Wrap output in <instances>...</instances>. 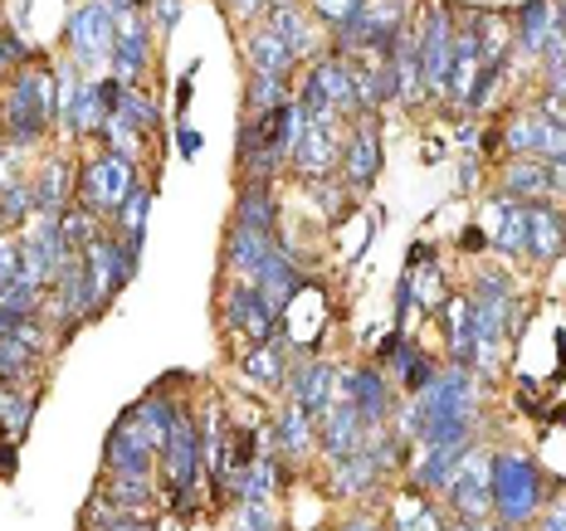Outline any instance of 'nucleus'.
<instances>
[{
  "mask_svg": "<svg viewBox=\"0 0 566 531\" xmlns=\"http://www.w3.org/2000/svg\"><path fill=\"white\" fill-rule=\"evenodd\" d=\"M59 117V74H50L44 64H25L10 84L6 98V123L15 141H34Z\"/></svg>",
  "mask_w": 566,
  "mask_h": 531,
  "instance_id": "obj_1",
  "label": "nucleus"
},
{
  "mask_svg": "<svg viewBox=\"0 0 566 531\" xmlns=\"http://www.w3.org/2000/svg\"><path fill=\"white\" fill-rule=\"evenodd\" d=\"M493 507H499L503 527H523L542 512V474L533 458L523 454L493 458Z\"/></svg>",
  "mask_w": 566,
  "mask_h": 531,
  "instance_id": "obj_2",
  "label": "nucleus"
},
{
  "mask_svg": "<svg viewBox=\"0 0 566 531\" xmlns=\"http://www.w3.org/2000/svg\"><path fill=\"white\" fill-rule=\"evenodd\" d=\"M420 44V84L424 93H450V64H454V20L444 6L424 10V30L416 34Z\"/></svg>",
  "mask_w": 566,
  "mask_h": 531,
  "instance_id": "obj_3",
  "label": "nucleus"
},
{
  "mask_svg": "<svg viewBox=\"0 0 566 531\" xmlns=\"http://www.w3.org/2000/svg\"><path fill=\"white\" fill-rule=\"evenodd\" d=\"M133 191H137L133 157H123V151H103V157H93L84 176H78V195H84L88 210H117Z\"/></svg>",
  "mask_w": 566,
  "mask_h": 531,
  "instance_id": "obj_4",
  "label": "nucleus"
},
{
  "mask_svg": "<svg viewBox=\"0 0 566 531\" xmlns=\"http://www.w3.org/2000/svg\"><path fill=\"white\" fill-rule=\"evenodd\" d=\"M450 502L459 512V522H483L493 512V464L479 454H459L454 478H450Z\"/></svg>",
  "mask_w": 566,
  "mask_h": 531,
  "instance_id": "obj_5",
  "label": "nucleus"
},
{
  "mask_svg": "<svg viewBox=\"0 0 566 531\" xmlns=\"http://www.w3.org/2000/svg\"><path fill=\"white\" fill-rule=\"evenodd\" d=\"M69 40H74V59L78 64H113V40H117V20L108 15L103 0H88V6L74 10L69 20Z\"/></svg>",
  "mask_w": 566,
  "mask_h": 531,
  "instance_id": "obj_6",
  "label": "nucleus"
},
{
  "mask_svg": "<svg viewBox=\"0 0 566 531\" xmlns=\"http://www.w3.org/2000/svg\"><path fill=\"white\" fill-rule=\"evenodd\" d=\"M226 327L240 332L244 341H264V337H274L279 312L269 308L264 293H259L254 283H234V288L226 293Z\"/></svg>",
  "mask_w": 566,
  "mask_h": 531,
  "instance_id": "obj_7",
  "label": "nucleus"
},
{
  "mask_svg": "<svg viewBox=\"0 0 566 531\" xmlns=\"http://www.w3.org/2000/svg\"><path fill=\"white\" fill-rule=\"evenodd\" d=\"M84 264H88L93 288H98V302H108V298H117V288L133 278L137 254L127 249V240H93L84 249Z\"/></svg>",
  "mask_w": 566,
  "mask_h": 531,
  "instance_id": "obj_8",
  "label": "nucleus"
},
{
  "mask_svg": "<svg viewBox=\"0 0 566 531\" xmlns=\"http://www.w3.org/2000/svg\"><path fill=\"white\" fill-rule=\"evenodd\" d=\"M151 454H157V444L147 439V429L137 424V415L117 420V429L108 434V468H113V478H147Z\"/></svg>",
  "mask_w": 566,
  "mask_h": 531,
  "instance_id": "obj_9",
  "label": "nucleus"
},
{
  "mask_svg": "<svg viewBox=\"0 0 566 531\" xmlns=\"http://www.w3.org/2000/svg\"><path fill=\"white\" fill-rule=\"evenodd\" d=\"M317 420H323L317 424V439H323V448L333 458H347V454H361V448H367V420H361V410L352 405L347 395H342L337 405H327Z\"/></svg>",
  "mask_w": 566,
  "mask_h": 531,
  "instance_id": "obj_10",
  "label": "nucleus"
},
{
  "mask_svg": "<svg viewBox=\"0 0 566 531\" xmlns=\"http://www.w3.org/2000/svg\"><path fill=\"white\" fill-rule=\"evenodd\" d=\"M289 161L303 176L337 171L342 167V147H337V137H333V123H327V117H308V123H303V132H298V141H293V157Z\"/></svg>",
  "mask_w": 566,
  "mask_h": 531,
  "instance_id": "obj_11",
  "label": "nucleus"
},
{
  "mask_svg": "<svg viewBox=\"0 0 566 531\" xmlns=\"http://www.w3.org/2000/svg\"><path fill=\"white\" fill-rule=\"evenodd\" d=\"M342 171H347L352 185H371L376 171H381V132H376V117H361L352 127L347 147H342Z\"/></svg>",
  "mask_w": 566,
  "mask_h": 531,
  "instance_id": "obj_12",
  "label": "nucleus"
},
{
  "mask_svg": "<svg viewBox=\"0 0 566 531\" xmlns=\"http://www.w3.org/2000/svg\"><path fill=\"white\" fill-rule=\"evenodd\" d=\"M167 478H171V488L176 492H186L196 482V468H200V458H206V448H200V434H196V424L186 420V415H176L171 424V439H167Z\"/></svg>",
  "mask_w": 566,
  "mask_h": 531,
  "instance_id": "obj_13",
  "label": "nucleus"
},
{
  "mask_svg": "<svg viewBox=\"0 0 566 531\" xmlns=\"http://www.w3.org/2000/svg\"><path fill=\"white\" fill-rule=\"evenodd\" d=\"M333 381H337L333 365L317 361V357H308V361L298 365V371L289 375V395H293V405L308 410V415L317 420L327 405H333Z\"/></svg>",
  "mask_w": 566,
  "mask_h": 531,
  "instance_id": "obj_14",
  "label": "nucleus"
},
{
  "mask_svg": "<svg viewBox=\"0 0 566 531\" xmlns=\"http://www.w3.org/2000/svg\"><path fill=\"white\" fill-rule=\"evenodd\" d=\"M254 288L264 293V302H269V308L283 312V308H289V298H293V293L303 288V274H298V268H293V258H289V254H283L279 244H274V249L264 254V264H259Z\"/></svg>",
  "mask_w": 566,
  "mask_h": 531,
  "instance_id": "obj_15",
  "label": "nucleus"
},
{
  "mask_svg": "<svg viewBox=\"0 0 566 531\" xmlns=\"http://www.w3.org/2000/svg\"><path fill=\"white\" fill-rule=\"evenodd\" d=\"M342 395L361 410L367 424H381L386 410H391V385H386L381 371H347L342 375Z\"/></svg>",
  "mask_w": 566,
  "mask_h": 531,
  "instance_id": "obj_16",
  "label": "nucleus"
},
{
  "mask_svg": "<svg viewBox=\"0 0 566 531\" xmlns=\"http://www.w3.org/2000/svg\"><path fill=\"white\" fill-rule=\"evenodd\" d=\"M566 249V215L552 205H533L527 210V254L537 264H552Z\"/></svg>",
  "mask_w": 566,
  "mask_h": 531,
  "instance_id": "obj_17",
  "label": "nucleus"
},
{
  "mask_svg": "<svg viewBox=\"0 0 566 531\" xmlns=\"http://www.w3.org/2000/svg\"><path fill=\"white\" fill-rule=\"evenodd\" d=\"M244 375L259 385H283L289 381V341H283L279 332L274 337H264V341H254L250 351H244Z\"/></svg>",
  "mask_w": 566,
  "mask_h": 531,
  "instance_id": "obj_18",
  "label": "nucleus"
},
{
  "mask_svg": "<svg viewBox=\"0 0 566 531\" xmlns=\"http://www.w3.org/2000/svg\"><path fill=\"white\" fill-rule=\"evenodd\" d=\"M274 249V240L259 230H244V224H234V230L226 234V268H234V274H259V264H264V254Z\"/></svg>",
  "mask_w": 566,
  "mask_h": 531,
  "instance_id": "obj_19",
  "label": "nucleus"
},
{
  "mask_svg": "<svg viewBox=\"0 0 566 531\" xmlns=\"http://www.w3.org/2000/svg\"><path fill=\"white\" fill-rule=\"evenodd\" d=\"M142 68H147V30L137 20H127V25H117V40H113V74L123 84H137Z\"/></svg>",
  "mask_w": 566,
  "mask_h": 531,
  "instance_id": "obj_20",
  "label": "nucleus"
},
{
  "mask_svg": "<svg viewBox=\"0 0 566 531\" xmlns=\"http://www.w3.org/2000/svg\"><path fill=\"white\" fill-rule=\"evenodd\" d=\"M244 54H250L254 74H274V78H289V68L298 64V59H293V50L279 40L274 30H254L250 40H244Z\"/></svg>",
  "mask_w": 566,
  "mask_h": 531,
  "instance_id": "obj_21",
  "label": "nucleus"
},
{
  "mask_svg": "<svg viewBox=\"0 0 566 531\" xmlns=\"http://www.w3.org/2000/svg\"><path fill=\"white\" fill-rule=\"evenodd\" d=\"M234 224H244V230H259L274 240L279 230V210H274V191H269V181H250L240 191V215H234Z\"/></svg>",
  "mask_w": 566,
  "mask_h": 531,
  "instance_id": "obj_22",
  "label": "nucleus"
},
{
  "mask_svg": "<svg viewBox=\"0 0 566 531\" xmlns=\"http://www.w3.org/2000/svg\"><path fill=\"white\" fill-rule=\"evenodd\" d=\"M69 161L64 157H50L40 167V181H34V210L40 215H64V205H69Z\"/></svg>",
  "mask_w": 566,
  "mask_h": 531,
  "instance_id": "obj_23",
  "label": "nucleus"
},
{
  "mask_svg": "<svg viewBox=\"0 0 566 531\" xmlns=\"http://www.w3.org/2000/svg\"><path fill=\"white\" fill-rule=\"evenodd\" d=\"M269 20H274V30L283 44L293 50V59H303L313 50V25H308V15H303L298 6H289V0H269Z\"/></svg>",
  "mask_w": 566,
  "mask_h": 531,
  "instance_id": "obj_24",
  "label": "nucleus"
},
{
  "mask_svg": "<svg viewBox=\"0 0 566 531\" xmlns=\"http://www.w3.org/2000/svg\"><path fill=\"white\" fill-rule=\"evenodd\" d=\"M376 478H381V468H376V458L361 448V454H347L337 458V474H333V488L342 492V498H367V492L376 488Z\"/></svg>",
  "mask_w": 566,
  "mask_h": 531,
  "instance_id": "obj_25",
  "label": "nucleus"
},
{
  "mask_svg": "<svg viewBox=\"0 0 566 531\" xmlns=\"http://www.w3.org/2000/svg\"><path fill=\"white\" fill-rule=\"evenodd\" d=\"M503 185H509L513 200H547L552 195V171H547V161L523 157V161H513V167H509Z\"/></svg>",
  "mask_w": 566,
  "mask_h": 531,
  "instance_id": "obj_26",
  "label": "nucleus"
},
{
  "mask_svg": "<svg viewBox=\"0 0 566 531\" xmlns=\"http://www.w3.org/2000/svg\"><path fill=\"white\" fill-rule=\"evenodd\" d=\"M552 15H557V0H527V6L517 10L513 30L527 54H542V44H547V34H552Z\"/></svg>",
  "mask_w": 566,
  "mask_h": 531,
  "instance_id": "obj_27",
  "label": "nucleus"
},
{
  "mask_svg": "<svg viewBox=\"0 0 566 531\" xmlns=\"http://www.w3.org/2000/svg\"><path fill=\"white\" fill-rule=\"evenodd\" d=\"M147 210H151V185H137V191L117 205V224H123V240L133 254H142V240H147Z\"/></svg>",
  "mask_w": 566,
  "mask_h": 531,
  "instance_id": "obj_28",
  "label": "nucleus"
},
{
  "mask_svg": "<svg viewBox=\"0 0 566 531\" xmlns=\"http://www.w3.org/2000/svg\"><path fill=\"white\" fill-rule=\"evenodd\" d=\"M444 322H450L454 361L469 365V347H474V302H469V298H450V302H444Z\"/></svg>",
  "mask_w": 566,
  "mask_h": 531,
  "instance_id": "obj_29",
  "label": "nucleus"
},
{
  "mask_svg": "<svg viewBox=\"0 0 566 531\" xmlns=\"http://www.w3.org/2000/svg\"><path fill=\"white\" fill-rule=\"evenodd\" d=\"M469 448V444H464ZM464 448H454V444H444V448H430V458L416 468V482L424 492H440V488H450V478H454V464H459V454Z\"/></svg>",
  "mask_w": 566,
  "mask_h": 531,
  "instance_id": "obj_30",
  "label": "nucleus"
},
{
  "mask_svg": "<svg viewBox=\"0 0 566 531\" xmlns=\"http://www.w3.org/2000/svg\"><path fill=\"white\" fill-rule=\"evenodd\" d=\"M59 240H64V254H84L98 234H93V210L88 205H74L59 215Z\"/></svg>",
  "mask_w": 566,
  "mask_h": 531,
  "instance_id": "obj_31",
  "label": "nucleus"
},
{
  "mask_svg": "<svg viewBox=\"0 0 566 531\" xmlns=\"http://www.w3.org/2000/svg\"><path fill=\"white\" fill-rule=\"evenodd\" d=\"M30 415H34V395L20 391V385H0V424H6V434H25Z\"/></svg>",
  "mask_w": 566,
  "mask_h": 531,
  "instance_id": "obj_32",
  "label": "nucleus"
},
{
  "mask_svg": "<svg viewBox=\"0 0 566 531\" xmlns=\"http://www.w3.org/2000/svg\"><path fill=\"white\" fill-rule=\"evenodd\" d=\"M313 415H308V410H298V405H289V415H283L279 420V429H274V439L283 444V448H289V454H303V448H308L313 444V424H308Z\"/></svg>",
  "mask_w": 566,
  "mask_h": 531,
  "instance_id": "obj_33",
  "label": "nucleus"
},
{
  "mask_svg": "<svg viewBox=\"0 0 566 531\" xmlns=\"http://www.w3.org/2000/svg\"><path fill=\"white\" fill-rule=\"evenodd\" d=\"M40 357V351L30 347V341L20 337H0V381H20V375L30 371V361Z\"/></svg>",
  "mask_w": 566,
  "mask_h": 531,
  "instance_id": "obj_34",
  "label": "nucleus"
},
{
  "mask_svg": "<svg viewBox=\"0 0 566 531\" xmlns=\"http://www.w3.org/2000/svg\"><path fill=\"white\" fill-rule=\"evenodd\" d=\"M0 210H6L10 224H25L30 215H40V210H34V185L6 181V185H0Z\"/></svg>",
  "mask_w": 566,
  "mask_h": 531,
  "instance_id": "obj_35",
  "label": "nucleus"
},
{
  "mask_svg": "<svg viewBox=\"0 0 566 531\" xmlns=\"http://www.w3.org/2000/svg\"><path fill=\"white\" fill-rule=\"evenodd\" d=\"M279 103H289V78L254 74V84H250V108H254V113H269V108H279Z\"/></svg>",
  "mask_w": 566,
  "mask_h": 531,
  "instance_id": "obj_36",
  "label": "nucleus"
},
{
  "mask_svg": "<svg viewBox=\"0 0 566 531\" xmlns=\"http://www.w3.org/2000/svg\"><path fill=\"white\" fill-rule=\"evenodd\" d=\"M537 127H542V117H537V113H517L513 123H509V132H503V141H509V151L537 157Z\"/></svg>",
  "mask_w": 566,
  "mask_h": 531,
  "instance_id": "obj_37",
  "label": "nucleus"
},
{
  "mask_svg": "<svg viewBox=\"0 0 566 531\" xmlns=\"http://www.w3.org/2000/svg\"><path fill=\"white\" fill-rule=\"evenodd\" d=\"M396 531H444V522H440V512H434L430 502H410L406 512H400Z\"/></svg>",
  "mask_w": 566,
  "mask_h": 531,
  "instance_id": "obj_38",
  "label": "nucleus"
},
{
  "mask_svg": "<svg viewBox=\"0 0 566 531\" xmlns=\"http://www.w3.org/2000/svg\"><path fill=\"white\" fill-rule=\"evenodd\" d=\"M234 531H274V512H269V502H240Z\"/></svg>",
  "mask_w": 566,
  "mask_h": 531,
  "instance_id": "obj_39",
  "label": "nucleus"
},
{
  "mask_svg": "<svg viewBox=\"0 0 566 531\" xmlns=\"http://www.w3.org/2000/svg\"><path fill=\"white\" fill-rule=\"evenodd\" d=\"M25 322H30L25 308H10V302H0V337H15Z\"/></svg>",
  "mask_w": 566,
  "mask_h": 531,
  "instance_id": "obj_40",
  "label": "nucleus"
},
{
  "mask_svg": "<svg viewBox=\"0 0 566 531\" xmlns=\"http://www.w3.org/2000/svg\"><path fill=\"white\" fill-rule=\"evenodd\" d=\"M234 15H259V10H269V0H230Z\"/></svg>",
  "mask_w": 566,
  "mask_h": 531,
  "instance_id": "obj_41",
  "label": "nucleus"
},
{
  "mask_svg": "<svg viewBox=\"0 0 566 531\" xmlns=\"http://www.w3.org/2000/svg\"><path fill=\"white\" fill-rule=\"evenodd\" d=\"M547 171H552V191L566 195V161H547Z\"/></svg>",
  "mask_w": 566,
  "mask_h": 531,
  "instance_id": "obj_42",
  "label": "nucleus"
},
{
  "mask_svg": "<svg viewBox=\"0 0 566 531\" xmlns=\"http://www.w3.org/2000/svg\"><path fill=\"white\" fill-rule=\"evenodd\" d=\"M176 15H181V6H176V0H161V6H157V20H161V25H176Z\"/></svg>",
  "mask_w": 566,
  "mask_h": 531,
  "instance_id": "obj_43",
  "label": "nucleus"
},
{
  "mask_svg": "<svg viewBox=\"0 0 566 531\" xmlns=\"http://www.w3.org/2000/svg\"><path fill=\"white\" fill-rule=\"evenodd\" d=\"M0 474H15V444H0Z\"/></svg>",
  "mask_w": 566,
  "mask_h": 531,
  "instance_id": "obj_44",
  "label": "nucleus"
},
{
  "mask_svg": "<svg viewBox=\"0 0 566 531\" xmlns=\"http://www.w3.org/2000/svg\"><path fill=\"white\" fill-rule=\"evenodd\" d=\"M181 151H186V157H196V151H200V132H186V127H181Z\"/></svg>",
  "mask_w": 566,
  "mask_h": 531,
  "instance_id": "obj_45",
  "label": "nucleus"
},
{
  "mask_svg": "<svg viewBox=\"0 0 566 531\" xmlns=\"http://www.w3.org/2000/svg\"><path fill=\"white\" fill-rule=\"evenodd\" d=\"M557 25L566 30V0H557Z\"/></svg>",
  "mask_w": 566,
  "mask_h": 531,
  "instance_id": "obj_46",
  "label": "nucleus"
},
{
  "mask_svg": "<svg viewBox=\"0 0 566 531\" xmlns=\"http://www.w3.org/2000/svg\"><path fill=\"white\" fill-rule=\"evenodd\" d=\"M10 230V220H6V210H0V234H6Z\"/></svg>",
  "mask_w": 566,
  "mask_h": 531,
  "instance_id": "obj_47",
  "label": "nucleus"
}]
</instances>
